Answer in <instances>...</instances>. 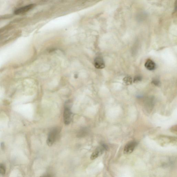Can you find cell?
<instances>
[{
  "instance_id": "obj_1",
  "label": "cell",
  "mask_w": 177,
  "mask_h": 177,
  "mask_svg": "<svg viewBox=\"0 0 177 177\" xmlns=\"http://www.w3.org/2000/svg\"><path fill=\"white\" fill-rule=\"evenodd\" d=\"M60 129V128L56 127L52 129L48 133L47 143L48 146H51L56 141L59 136Z\"/></svg>"
},
{
  "instance_id": "obj_2",
  "label": "cell",
  "mask_w": 177,
  "mask_h": 177,
  "mask_svg": "<svg viewBox=\"0 0 177 177\" xmlns=\"http://www.w3.org/2000/svg\"><path fill=\"white\" fill-rule=\"evenodd\" d=\"M71 102L69 101L66 102L65 104L63 118L65 124L66 125L69 124L71 121L72 113L71 110Z\"/></svg>"
},
{
  "instance_id": "obj_3",
  "label": "cell",
  "mask_w": 177,
  "mask_h": 177,
  "mask_svg": "<svg viewBox=\"0 0 177 177\" xmlns=\"http://www.w3.org/2000/svg\"><path fill=\"white\" fill-rule=\"evenodd\" d=\"M108 147L105 144H103L98 147L92 154L91 159L94 160L101 156L104 152L107 149Z\"/></svg>"
},
{
  "instance_id": "obj_4",
  "label": "cell",
  "mask_w": 177,
  "mask_h": 177,
  "mask_svg": "<svg viewBox=\"0 0 177 177\" xmlns=\"http://www.w3.org/2000/svg\"><path fill=\"white\" fill-rule=\"evenodd\" d=\"M137 144V143L135 141H131L127 143L123 150L125 154H129L132 153Z\"/></svg>"
},
{
  "instance_id": "obj_5",
  "label": "cell",
  "mask_w": 177,
  "mask_h": 177,
  "mask_svg": "<svg viewBox=\"0 0 177 177\" xmlns=\"http://www.w3.org/2000/svg\"><path fill=\"white\" fill-rule=\"evenodd\" d=\"M35 6V4H32L18 8L15 11L14 14L16 15L24 14V13L27 12V11L32 9Z\"/></svg>"
},
{
  "instance_id": "obj_6",
  "label": "cell",
  "mask_w": 177,
  "mask_h": 177,
  "mask_svg": "<svg viewBox=\"0 0 177 177\" xmlns=\"http://www.w3.org/2000/svg\"><path fill=\"white\" fill-rule=\"evenodd\" d=\"M94 64L95 68L98 69H102L105 67V65L104 60L101 57H97L95 58Z\"/></svg>"
},
{
  "instance_id": "obj_7",
  "label": "cell",
  "mask_w": 177,
  "mask_h": 177,
  "mask_svg": "<svg viewBox=\"0 0 177 177\" xmlns=\"http://www.w3.org/2000/svg\"><path fill=\"white\" fill-rule=\"evenodd\" d=\"M145 66L147 69L150 71H153L156 68L155 63L152 60L148 59L145 63Z\"/></svg>"
},
{
  "instance_id": "obj_8",
  "label": "cell",
  "mask_w": 177,
  "mask_h": 177,
  "mask_svg": "<svg viewBox=\"0 0 177 177\" xmlns=\"http://www.w3.org/2000/svg\"><path fill=\"white\" fill-rule=\"evenodd\" d=\"M88 130L87 128H84L80 130L77 134L78 137H84L88 134Z\"/></svg>"
},
{
  "instance_id": "obj_9",
  "label": "cell",
  "mask_w": 177,
  "mask_h": 177,
  "mask_svg": "<svg viewBox=\"0 0 177 177\" xmlns=\"http://www.w3.org/2000/svg\"><path fill=\"white\" fill-rule=\"evenodd\" d=\"M123 82L127 85L131 84L132 82V79L131 77L127 76L123 78Z\"/></svg>"
},
{
  "instance_id": "obj_10",
  "label": "cell",
  "mask_w": 177,
  "mask_h": 177,
  "mask_svg": "<svg viewBox=\"0 0 177 177\" xmlns=\"http://www.w3.org/2000/svg\"><path fill=\"white\" fill-rule=\"evenodd\" d=\"M6 173V168L2 164H0V176H3Z\"/></svg>"
},
{
  "instance_id": "obj_11",
  "label": "cell",
  "mask_w": 177,
  "mask_h": 177,
  "mask_svg": "<svg viewBox=\"0 0 177 177\" xmlns=\"http://www.w3.org/2000/svg\"><path fill=\"white\" fill-rule=\"evenodd\" d=\"M141 76H135L133 80V82H138L141 81Z\"/></svg>"
},
{
  "instance_id": "obj_12",
  "label": "cell",
  "mask_w": 177,
  "mask_h": 177,
  "mask_svg": "<svg viewBox=\"0 0 177 177\" xmlns=\"http://www.w3.org/2000/svg\"><path fill=\"white\" fill-rule=\"evenodd\" d=\"M152 83L156 86H158V85H159L160 84V82L159 80H158L156 79L153 80L152 81Z\"/></svg>"
},
{
  "instance_id": "obj_13",
  "label": "cell",
  "mask_w": 177,
  "mask_h": 177,
  "mask_svg": "<svg viewBox=\"0 0 177 177\" xmlns=\"http://www.w3.org/2000/svg\"><path fill=\"white\" fill-rule=\"evenodd\" d=\"M11 16L10 15H6V16H0V20L1 19H5V18H8L11 17Z\"/></svg>"
},
{
  "instance_id": "obj_14",
  "label": "cell",
  "mask_w": 177,
  "mask_h": 177,
  "mask_svg": "<svg viewBox=\"0 0 177 177\" xmlns=\"http://www.w3.org/2000/svg\"><path fill=\"white\" fill-rule=\"evenodd\" d=\"M41 177H54L53 175L50 174H45Z\"/></svg>"
}]
</instances>
